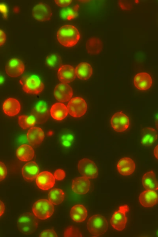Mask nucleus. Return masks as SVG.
<instances>
[{
  "label": "nucleus",
  "instance_id": "1",
  "mask_svg": "<svg viewBox=\"0 0 158 237\" xmlns=\"http://www.w3.org/2000/svg\"><path fill=\"white\" fill-rule=\"evenodd\" d=\"M78 29L74 26L66 24L62 26L57 33V38L59 43L67 48L75 45L80 39Z\"/></svg>",
  "mask_w": 158,
  "mask_h": 237
},
{
  "label": "nucleus",
  "instance_id": "2",
  "mask_svg": "<svg viewBox=\"0 0 158 237\" xmlns=\"http://www.w3.org/2000/svg\"><path fill=\"white\" fill-rule=\"evenodd\" d=\"M23 90L32 95L40 94L44 90V85L39 77L35 75L26 74L19 80Z\"/></svg>",
  "mask_w": 158,
  "mask_h": 237
},
{
  "label": "nucleus",
  "instance_id": "3",
  "mask_svg": "<svg viewBox=\"0 0 158 237\" xmlns=\"http://www.w3.org/2000/svg\"><path fill=\"white\" fill-rule=\"evenodd\" d=\"M37 218L33 214L25 212L19 217L17 227L19 231L25 235H30L34 233L38 227Z\"/></svg>",
  "mask_w": 158,
  "mask_h": 237
},
{
  "label": "nucleus",
  "instance_id": "4",
  "mask_svg": "<svg viewBox=\"0 0 158 237\" xmlns=\"http://www.w3.org/2000/svg\"><path fill=\"white\" fill-rule=\"evenodd\" d=\"M108 227L106 218L98 214L91 216L87 223L88 230L94 236H98L104 234L107 231Z\"/></svg>",
  "mask_w": 158,
  "mask_h": 237
},
{
  "label": "nucleus",
  "instance_id": "5",
  "mask_svg": "<svg viewBox=\"0 0 158 237\" xmlns=\"http://www.w3.org/2000/svg\"><path fill=\"white\" fill-rule=\"evenodd\" d=\"M54 208L53 204L46 199H39L35 202L32 207V211L38 218L44 220L50 217L54 213Z\"/></svg>",
  "mask_w": 158,
  "mask_h": 237
},
{
  "label": "nucleus",
  "instance_id": "6",
  "mask_svg": "<svg viewBox=\"0 0 158 237\" xmlns=\"http://www.w3.org/2000/svg\"><path fill=\"white\" fill-rule=\"evenodd\" d=\"M67 107L70 115L73 117L79 118L86 113L87 105L83 98L76 97L73 98L69 101Z\"/></svg>",
  "mask_w": 158,
  "mask_h": 237
},
{
  "label": "nucleus",
  "instance_id": "7",
  "mask_svg": "<svg viewBox=\"0 0 158 237\" xmlns=\"http://www.w3.org/2000/svg\"><path fill=\"white\" fill-rule=\"evenodd\" d=\"M129 210L128 206L125 205L120 206L119 209L114 212L110 220L113 228L118 231H122L124 229L127 222L126 214Z\"/></svg>",
  "mask_w": 158,
  "mask_h": 237
},
{
  "label": "nucleus",
  "instance_id": "8",
  "mask_svg": "<svg viewBox=\"0 0 158 237\" xmlns=\"http://www.w3.org/2000/svg\"><path fill=\"white\" fill-rule=\"evenodd\" d=\"M79 173L88 179H95L98 175V169L94 162L88 158L80 160L77 165Z\"/></svg>",
  "mask_w": 158,
  "mask_h": 237
},
{
  "label": "nucleus",
  "instance_id": "9",
  "mask_svg": "<svg viewBox=\"0 0 158 237\" xmlns=\"http://www.w3.org/2000/svg\"><path fill=\"white\" fill-rule=\"evenodd\" d=\"M31 115L34 117L37 123L42 124L46 122L49 116L46 103L42 100L37 101L32 110Z\"/></svg>",
  "mask_w": 158,
  "mask_h": 237
},
{
  "label": "nucleus",
  "instance_id": "10",
  "mask_svg": "<svg viewBox=\"0 0 158 237\" xmlns=\"http://www.w3.org/2000/svg\"><path fill=\"white\" fill-rule=\"evenodd\" d=\"M110 124L113 129L117 132H123L127 129L130 120L127 116L122 111L114 113L111 118Z\"/></svg>",
  "mask_w": 158,
  "mask_h": 237
},
{
  "label": "nucleus",
  "instance_id": "11",
  "mask_svg": "<svg viewBox=\"0 0 158 237\" xmlns=\"http://www.w3.org/2000/svg\"><path fill=\"white\" fill-rule=\"evenodd\" d=\"M5 71L10 77H17L21 75L25 70V65L20 60L13 58L9 60L5 66Z\"/></svg>",
  "mask_w": 158,
  "mask_h": 237
},
{
  "label": "nucleus",
  "instance_id": "12",
  "mask_svg": "<svg viewBox=\"0 0 158 237\" xmlns=\"http://www.w3.org/2000/svg\"><path fill=\"white\" fill-rule=\"evenodd\" d=\"M32 15L36 20L44 22L50 19L52 15V11L48 5L40 3L34 6L32 10Z\"/></svg>",
  "mask_w": 158,
  "mask_h": 237
},
{
  "label": "nucleus",
  "instance_id": "13",
  "mask_svg": "<svg viewBox=\"0 0 158 237\" xmlns=\"http://www.w3.org/2000/svg\"><path fill=\"white\" fill-rule=\"evenodd\" d=\"M54 95L57 101L65 102L71 98L73 95V91L69 85L61 82L58 84L55 87Z\"/></svg>",
  "mask_w": 158,
  "mask_h": 237
},
{
  "label": "nucleus",
  "instance_id": "14",
  "mask_svg": "<svg viewBox=\"0 0 158 237\" xmlns=\"http://www.w3.org/2000/svg\"><path fill=\"white\" fill-rule=\"evenodd\" d=\"M37 186L40 189L45 190L52 188L55 184L54 175L48 171H44L39 174L35 180Z\"/></svg>",
  "mask_w": 158,
  "mask_h": 237
},
{
  "label": "nucleus",
  "instance_id": "15",
  "mask_svg": "<svg viewBox=\"0 0 158 237\" xmlns=\"http://www.w3.org/2000/svg\"><path fill=\"white\" fill-rule=\"evenodd\" d=\"M90 188V181L84 177H77L72 181V189L77 194H85L89 191Z\"/></svg>",
  "mask_w": 158,
  "mask_h": 237
},
{
  "label": "nucleus",
  "instance_id": "16",
  "mask_svg": "<svg viewBox=\"0 0 158 237\" xmlns=\"http://www.w3.org/2000/svg\"><path fill=\"white\" fill-rule=\"evenodd\" d=\"M117 169L119 173L123 176H127L132 174L135 168V162L131 159L124 157L120 159L118 162Z\"/></svg>",
  "mask_w": 158,
  "mask_h": 237
},
{
  "label": "nucleus",
  "instance_id": "17",
  "mask_svg": "<svg viewBox=\"0 0 158 237\" xmlns=\"http://www.w3.org/2000/svg\"><path fill=\"white\" fill-rule=\"evenodd\" d=\"M57 76L62 83H69L76 78L75 69L69 65H64L60 67L57 72Z\"/></svg>",
  "mask_w": 158,
  "mask_h": 237
},
{
  "label": "nucleus",
  "instance_id": "18",
  "mask_svg": "<svg viewBox=\"0 0 158 237\" xmlns=\"http://www.w3.org/2000/svg\"><path fill=\"white\" fill-rule=\"evenodd\" d=\"M139 200L143 207L145 208L152 207L158 203V195L155 191L146 190L140 194Z\"/></svg>",
  "mask_w": 158,
  "mask_h": 237
},
{
  "label": "nucleus",
  "instance_id": "19",
  "mask_svg": "<svg viewBox=\"0 0 158 237\" xmlns=\"http://www.w3.org/2000/svg\"><path fill=\"white\" fill-rule=\"evenodd\" d=\"M39 168L35 161H31L26 164L22 169V174L24 179L31 181L35 180L39 174Z\"/></svg>",
  "mask_w": 158,
  "mask_h": 237
},
{
  "label": "nucleus",
  "instance_id": "20",
  "mask_svg": "<svg viewBox=\"0 0 158 237\" xmlns=\"http://www.w3.org/2000/svg\"><path fill=\"white\" fill-rule=\"evenodd\" d=\"M135 86L140 90H146L150 88L152 84V79L150 75L146 72L137 73L134 78Z\"/></svg>",
  "mask_w": 158,
  "mask_h": 237
},
{
  "label": "nucleus",
  "instance_id": "21",
  "mask_svg": "<svg viewBox=\"0 0 158 237\" xmlns=\"http://www.w3.org/2000/svg\"><path fill=\"white\" fill-rule=\"evenodd\" d=\"M2 109L4 113L9 116H14L18 114L21 110V105L15 98H8L3 102Z\"/></svg>",
  "mask_w": 158,
  "mask_h": 237
},
{
  "label": "nucleus",
  "instance_id": "22",
  "mask_svg": "<svg viewBox=\"0 0 158 237\" xmlns=\"http://www.w3.org/2000/svg\"><path fill=\"white\" fill-rule=\"evenodd\" d=\"M27 137L29 143L35 146L39 145L44 138V134L42 129L38 127H32L28 131Z\"/></svg>",
  "mask_w": 158,
  "mask_h": 237
},
{
  "label": "nucleus",
  "instance_id": "23",
  "mask_svg": "<svg viewBox=\"0 0 158 237\" xmlns=\"http://www.w3.org/2000/svg\"><path fill=\"white\" fill-rule=\"evenodd\" d=\"M70 214L71 218L73 221L80 223L85 220L87 216L88 212L84 206L78 204L72 207Z\"/></svg>",
  "mask_w": 158,
  "mask_h": 237
},
{
  "label": "nucleus",
  "instance_id": "24",
  "mask_svg": "<svg viewBox=\"0 0 158 237\" xmlns=\"http://www.w3.org/2000/svg\"><path fill=\"white\" fill-rule=\"evenodd\" d=\"M157 139V132L153 128L147 127L142 129L141 142L143 145L145 146H151Z\"/></svg>",
  "mask_w": 158,
  "mask_h": 237
},
{
  "label": "nucleus",
  "instance_id": "25",
  "mask_svg": "<svg viewBox=\"0 0 158 237\" xmlns=\"http://www.w3.org/2000/svg\"><path fill=\"white\" fill-rule=\"evenodd\" d=\"M50 111L52 117L58 121L64 119L68 114L66 106L64 104L60 102H56L52 105Z\"/></svg>",
  "mask_w": 158,
  "mask_h": 237
},
{
  "label": "nucleus",
  "instance_id": "26",
  "mask_svg": "<svg viewBox=\"0 0 158 237\" xmlns=\"http://www.w3.org/2000/svg\"><path fill=\"white\" fill-rule=\"evenodd\" d=\"M76 76L80 80L88 79L93 73V69L91 65L85 62L79 64L75 69Z\"/></svg>",
  "mask_w": 158,
  "mask_h": 237
},
{
  "label": "nucleus",
  "instance_id": "27",
  "mask_svg": "<svg viewBox=\"0 0 158 237\" xmlns=\"http://www.w3.org/2000/svg\"><path fill=\"white\" fill-rule=\"evenodd\" d=\"M142 183L147 190H157L158 183L155 173L152 171L145 173L142 178Z\"/></svg>",
  "mask_w": 158,
  "mask_h": 237
},
{
  "label": "nucleus",
  "instance_id": "28",
  "mask_svg": "<svg viewBox=\"0 0 158 237\" xmlns=\"http://www.w3.org/2000/svg\"><path fill=\"white\" fill-rule=\"evenodd\" d=\"M16 154L19 160L27 161L33 159L35 155V152L31 146L27 144H23L18 147Z\"/></svg>",
  "mask_w": 158,
  "mask_h": 237
},
{
  "label": "nucleus",
  "instance_id": "29",
  "mask_svg": "<svg viewBox=\"0 0 158 237\" xmlns=\"http://www.w3.org/2000/svg\"><path fill=\"white\" fill-rule=\"evenodd\" d=\"M102 42L99 38L93 37L89 39L86 43L87 52L91 55L99 54L102 49Z\"/></svg>",
  "mask_w": 158,
  "mask_h": 237
},
{
  "label": "nucleus",
  "instance_id": "30",
  "mask_svg": "<svg viewBox=\"0 0 158 237\" xmlns=\"http://www.w3.org/2000/svg\"><path fill=\"white\" fill-rule=\"evenodd\" d=\"M74 139L73 134L70 131H62L58 136V143L61 147L64 148L70 147L72 144Z\"/></svg>",
  "mask_w": 158,
  "mask_h": 237
},
{
  "label": "nucleus",
  "instance_id": "31",
  "mask_svg": "<svg viewBox=\"0 0 158 237\" xmlns=\"http://www.w3.org/2000/svg\"><path fill=\"white\" fill-rule=\"evenodd\" d=\"M65 197L64 192L61 189H53L49 192L48 195L49 201L55 205H58L64 201Z\"/></svg>",
  "mask_w": 158,
  "mask_h": 237
},
{
  "label": "nucleus",
  "instance_id": "32",
  "mask_svg": "<svg viewBox=\"0 0 158 237\" xmlns=\"http://www.w3.org/2000/svg\"><path fill=\"white\" fill-rule=\"evenodd\" d=\"M79 8V5L77 4L72 7L64 8L60 11V16L65 20H71L74 19L78 15Z\"/></svg>",
  "mask_w": 158,
  "mask_h": 237
},
{
  "label": "nucleus",
  "instance_id": "33",
  "mask_svg": "<svg viewBox=\"0 0 158 237\" xmlns=\"http://www.w3.org/2000/svg\"><path fill=\"white\" fill-rule=\"evenodd\" d=\"M18 121L19 126L23 129L31 128L36 123L35 118L31 115H20L18 117Z\"/></svg>",
  "mask_w": 158,
  "mask_h": 237
},
{
  "label": "nucleus",
  "instance_id": "34",
  "mask_svg": "<svg viewBox=\"0 0 158 237\" xmlns=\"http://www.w3.org/2000/svg\"><path fill=\"white\" fill-rule=\"evenodd\" d=\"M61 61V57L56 54H52L48 55L46 58L45 63L48 68L56 69Z\"/></svg>",
  "mask_w": 158,
  "mask_h": 237
},
{
  "label": "nucleus",
  "instance_id": "35",
  "mask_svg": "<svg viewBox=\"0 0 158 237\" xmlns=\"http://www.w3.org/2000/svg\"><path fill=\"white\" fill-rule=\"evenodd\" d=\"M63 235V236L65 237L82 236L79 230L77 228L73 226L67 227L64 231Z\"/></svg>",
  "mask_w": 158,
  "mask_h": 237
},
{
  "label": "nucleus",
  "instance_id": "36",
  "mask_svg": "<svg viewBox=\"0 0 158 237\" xmlns=\"http://www.w3.org/2000/svg\"><path fill=\"white\" fill-rule=\"evenodd\" d=\"M39 237H58L56 231L52 229H46L42 231L40 234Z\"/></svg>",
  "mask_w": 158,
  "mask_h": 237
},
{
  "label": "nucleus",
  "instance_id": "37",
  "mask_svg": "<svg viewBox=\"0 0 158 237\" xmlns=\"http://www.w3.org/2000/svg\"><path fill=\"white\" fill-rule=\"evenodd\" d=\"M7 174V169L6 165L0 161V182L6 178Z\"/></svg>",
  "mask_w": 158,
  "mask_h": 237
},
{
  "label": "nucleus",
  "instance_id": "38",
  "mask_svg": "<svg viewBox=\"0 0 158 237\" xmlns=\"http://www.w3.org/2000/svg\"><path fill=\"white\" fill-rule=\"evenodd\" d=\"M65 172L62 169H58L54 172V176L56 180L61 181L65 177Z\"/></svg>",
  "mask_w": 158,
  "mask_h": 237
},
{
  "label": "nucleus",
  "instance_id": "39",
  "mask_svg": "<svg viewBox=\"0 0 158 237\" xmlns=\"http://www.w3.org/2000/svg\"><path fill=\"white\" fill-rule=\"evenodd\" d=\"M0 12L3 15L4 19H6L8 15V8L5 4L0 3Z\"/></svg>",
  "mask_w": 158,
  "mask_h": 237
},
{
  "label": "nucleus",
  "instance_id": "40",
  "mask_svg": "<svg viewBox=\"0 0 158 237\" xmlns=\"http://www.w3.org/2000/svg\"><path fill=\"white\" fill-rule=\"evenodd\" d=\"M55 3L59 6L65 7L69 5L72 2V0H55Z\"/></svg>",
  "mask_w": 158,
  "mask_h": 237
},
{
  "label": "nucleus",
  "instance_id": "41",
  "mask_svg": "<svg viewBox=\"0 0 158 237\" xmlns=\"http://www.w3.org/2000/svg\"><path fill=\"white\" fill-rule=\"evenodd\" d=\"M6 39V35L4 32L0 29V46L3 44Z\"/></svg>",
  "mask_w": 158,
  "mask_h": 237
},
{
  "label": "nucleus",
  "instance_id": "42",
  "mask_svg": "<svg viewBox=\"0 0 158 237\" xmlns=\"http://www.w3.org/2000/svg\"><path fill=\"white\" fill-rule=\"evenodd\" d=\"M5 210V206L3 202L0 200V217L4 213Z\"/></svg>",
  "mask_w": 158,
  "mask_h": 237
},
{
  "label": "nucleus",
  "instance_id": "43",
  "mask_svg": "<svg viewBox=\"0 0 158 237\" xmlns=\"http://www.w3.org/2000/svg\"><path fill=\"white\" fill-rule=\"evenodd\" d=\"M158 145L154 149V154L156 158L158 159Z\"/></svg>",
  "mask_w": 158,
  "mask_h": 237
},
{
  "label": "nucleus",
  "instance_id": "44",
  "mask_svg": "<svg viewBox=\"0 0 158 237\" xmlns=\"http://www.w3.org/2000/svg\"><path fill=\"white\" fill-rule=\"evenodd\" d=\"M4 81V78L3 76L0 73V85L3 83Z\"/></svg>",
  "mask_w": 158,
  "mask_h": 237
}]
</instances>
